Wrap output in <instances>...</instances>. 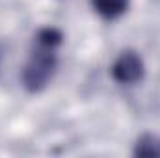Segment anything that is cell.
Instances as JSON below:
<instances>
[{
    "label": "cell",
    "instance_id": "obj_1",
    "mask_svg": "<svg viewBox=\"0 0 160 158\" xmlns=\"http://www.w3.org/2000/svg\"><path fill=\"white\" fill-rule=\"evenodd\" d=\"M34 43H36L34 50L22 69V86L30 93H39L54 78L58 67V56H56L58 47H48L38 41Z\"/></svg>",
    "mask_w": 160,
    "mask_h": 158
},
{
    "label": "cell",
    "instance_id": "obj_2",
    "mask_svg": "<svg viewBox=\"0 0 160 158\" xmlns=\"http://www.w3.org/2000/svg\"><path fill=\"white\" fill-rule=\"evenodd\" d=\"M112 78L123 86H134L145 75V63L136 50H123L112 63Z\"/></svg>",
    "mask_w": 160,
    "mask_h": 158
},
{
    "label": "cell",
    "instance_id": "obj_3",
    "mask_svg": "<svg viewBox=\"0 0 160 158\" xmlns=\"http://www.w3.org/2000/svg\"><path fill=\"white\" fill-rule=\"evenodd\" d=\"M91 7L106 21H114L128 9V0H91Z\"/></svg>",
    "mask_w": 160,
    "mask_h": 158
},
{
    "label": "cell",
    "instance_id": "obj_4",
    "mask_svg": "<svg viewBox=\"0 0 160 158\" xmlns=\"http://www.w3.org/2000/svg\"><path fill=\"white\" fill-rule=\"evenodd\" d=\"M134 156L160 158V138L157 134H142L134 143Z\"/></svg>",
    "mask_w": 160,
    "mask_h": 158
}]
</instances>
